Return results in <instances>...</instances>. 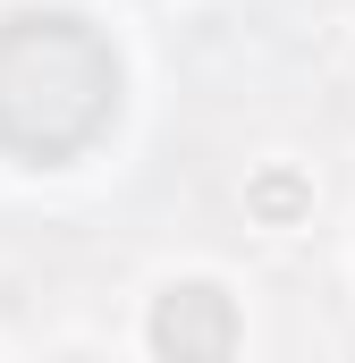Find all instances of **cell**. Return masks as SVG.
Listing matches in <instances>:
<instances>
[{
  "label": "cell",
  "mask_w": 355,
  "mask_h": 363,
  "mask_svg": "<svg viewBox=\"0 0 355 363\" xmlns=\"http://www.w3.org/2000/svg\"><path fill=\"white\" fill-rule=\"evenodd\" d=\"M153 347L161 363H229L237 347V304L212 287V279H186L153 304Z\"/></svg>",
  "instance_id": "7a4b0ae2"
},
{
  "label": "cell",
  "mask_w": 355,
  "mask_h": 363,
  "mask_svg": "<svg viewBox=\"0 0 355 363\" xmlns=\"http://www.w3.org/2000/svg\"><path fill=\"white\" fill-rule=\"evenodd\" d=\"M119 118V51L85 17L26 9L0 17V152L17 161H77Z\"/></svg>",
  "instance_id": "6da1fadb"
}]
</instances>
